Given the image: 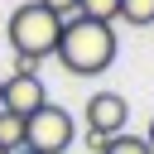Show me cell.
I'll list each match as a JSON object with an SVG mask.
<instances>
[{"instance_id":"ba28073f","label":"cell","mask_w":154,"mask_h":154,"mask_svg":"<svg viewBox=\"0 0 154 154\" xmlns=\"http://www.w3.org/2000/svg\"><path fill=\"white\" fill-rule=\"evenodd\" d=\"M120 19L135 29H154V0H120Z\"/></svg>"},{"instance_id":"5b68a950","label":"cell","mask_w":154,"mask_h":154,"mask_svg":"<svg viewBox=\"0 0 154 154\" xmlns=\"http://www.w3.org/2000/svg\"><path fill=\"white\" fill-rule=\"evenodd\" d=\"M48 106V91H43V77L34 72V77H5V111L10 116H19V120H29L34 111H43Z\"/></svg>"},{"instance_id":"277c9868","label":"cell","mask_w":154,"mask_h":154,"mask_svg":"<svg viewBox=\"0 0 154 154\" xmlns=\"http://www.w3.org/2000/svg\"><path fill=\"white\" fill-rule=\"evenodd\" d=\"M82 116H87V130H96V135H125V120H130V101L120 96V91H91L87 96V106H82Z\"/></svg>"},{"instance_id":"52a82bcc","label":"cell","mask_w":154,"mask_h":154,"mask_svg":"<svg viewBox=\"0 0 154 154\" xmlns=\"http://www.w3.org/2000/svg\"><path fill=\"white\" fill-rule=\"evenodd\" d=\"M77 14L96 19V24H116L120 19V0H77Z\"/></svg>"},{"instance_id":"30bf717a","label":"cell","mask_w":154,"mask_h":154,"mask_svg":"<svg viewBox=\"0 0 154 154\" xmlns=\"http://www.w3.org/2000/svg\"><path fill=\"white\" fill-rule=\"evenodd\" d=\"M38 5H43V10H53L58 19H72V14H77V0H38Z\"/></svg>"},{"instance_id":"8992f818","label":"cell","mask_w":154,"mask_h":154,"mask_svg":"<svg viewBox=\"0 0 154 154\" xmlns=\"http://www.w3.org/2000/svg\"><path fill=\"white\" fill-rule=\"evenodd\" d=\"M0 149L5 154H19L24 149V120L10 116V111H0Z\"/></svg>"},{"instance_id":"7a4b0ae2","label":"cell","mask_w":154,"mask_h":154,"mask_svg":"<svg viewBox=\"0 0 154 154\" xmlns=\"http://www.w3.org/2000/svg\"><path fill=\"white\" fill-rule=\"evenodd\" d=\"M5 38H10L14 58H29V63H43V58H53V48H58V38H63V19H58L53 10H43L38 0H29V5L10 10V24H5Z\"/></svg>"},{"instance_id":"4fadbf2b","label":"cell","mask_w":154,"mask_h":154,"mask_svg":"<svg viewBox=\"0 0 154 154\" xmlns=\"http://www.w3.org/2000/svg\"><path fill=\"white\" fill-rule=\"evenodd\" d=\"M0 111H5V77H0Z\"/></svg>"},{"instance_id":"3957f363","label":"cell","mask_w":154,"mask_h":154,"mask_svg":"<svg viewBox=\"0 0 154 154\" xmlns=\"http://www.w3.org/2000/svg\"><path fill=\"white\" fill-rule=\"evenodd\" d=\"M72 140H77V125H72V116H67L63 106H53V101L24 120V149H29V154H63Z\"/></svg>"},{"instance_id":"5bb4252c","label":"cell","mask_w":154,"mask_h":154,"mask_svg":"<svg viewBox=\"0 0 154 154\" xmlns=\"http://www.w3.org/2000/svg\"><path fill=\"white\" fill-rule=\"evenodd\" d=\"M19 154H29V149H19Z\"/></svg>"},{"instance_id":"6da1fadb","label":"cell","mask_w":154,"mask_h":154,"mask_svg":"<svg viewBox=\"0 0 154 154\" xmlns=\"http://www.w3.org/2000/svg\"><path fill=\"white\" fill-rule=\"evenodd\" d=\"M116 48H120L116 24H96V19L72 14V19H63V38H58L53 58L72 77H96V72H106L116 63Z\"/></svg>"},{"instance_id":"7c38bea8","label":"cell","mask_w":154,"mask_h":154,"mask_svg":"<svg viewBox=\"0 0 154 154\" xmlns=\"http://www.w3.org/2000/svg\"><path fill=\"white\" fill-rule=\"evenodd\" d=\"M144 144H149V149H154V120H149V135H144Z\"/></svg>"},{"instance_id":"9a60e30c","label":"cell","mask_w":154,"mask_h":154,"mask_svg":"<svg viewBox=\"0 0 154 154\" xmlns=\"http://www.w3.org/2000/svg\"><path fill=\"white\" fill-rule=\"evenodd\" d=\"M0 154H5V149H0Z\"/></svg>"},{"instance_id":"8fae6325","label":"cell","mask_w":154,"mask_h":154,"mask_svg":"<svg viewBox=\"0 0 154 154\" xmlns=\"http://www.w3.org/2000/svg\"><path fill=\"white\" fill-rule=\"evenodd\" d=\"M91 154H106V144H111V135H96V130H87V140H82Z\"/></svg>"},{"instance_id":"9c48e42d","label":"cell","mask_w":154,"mask_h":154,"mask_svg":"<svg viewBox=\"0 0 154 154\" xmlns=\"http://www.w3.org/2000/svg\"><path fill=\"white\" fill-rule=\"evenodd\" d=\"M106 154H154V149H149L140 135H116V140L106 144Z\"/></svg>"}]
</instances>
